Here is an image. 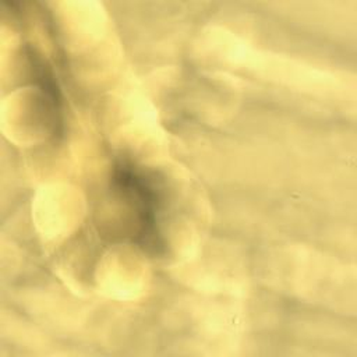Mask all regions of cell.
I'll return each instance as SVG.
<instances>
[{
  "mask_svg": "<svg viewBox=\"0 0 357 357\" xmlns=\"http://www.w3.org/2000/svg\"><path fill=\"white\" fill-rule=\"evenodd\" d=\"M112 198L117 204L119 225L109 233L112 241H130L148 255L165 252L160 231L162 199L153 181L130 162L114 165L110 178Z\"/></svg>",
  "mask_w": 357,
  "mask_h": 357,
  "instance_id": "obj_1",
  "label": "cell"
}]
</instances>
